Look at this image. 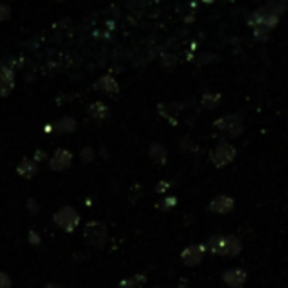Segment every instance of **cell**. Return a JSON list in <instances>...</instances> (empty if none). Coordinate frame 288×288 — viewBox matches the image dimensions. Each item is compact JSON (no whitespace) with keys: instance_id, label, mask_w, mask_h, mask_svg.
<instances>
[{"instance_id":"obj_17","label":"cell","mask_w":288,"mask_h":288,"mask_svg":"<svg viewBox=\"0 0 288 288\" xmlns=\"http://www.w3.org/2000/svg\"><path fill=\"white\" fill-rule=\"evenodd\" d=\"M0 288H10V278L5 273H0Z\"/></svg>"},{"instance_id":"obj_15","label":"cell","mask_w":288,"mask_h":288,"mask_svg":"<svg viewBox=\"0 0 288 288\" xmlns=\"http://www.w3.org/2000/svg\"><path fill=\"white\" fill-rule=\"evenodd\" d=\"M204 105L205 107H215V105H219V102H220V95H217V93H214V95H212V93H208V95H205L204 97Z\"/></svg>"},{"instance_id":"obj_14","label":"cell","mask_w":288,"mask_h":288,"mask_svg":"<svg viewBox=\"0 0 288 288\" xmlns=\"http://www.w3.org/2000/svg\"><path fill=\"white\" fill-rule=\"evenodd\" d=\"M88 114L93 117V119H104L107 116V107H105L102 102H95L88 107Z\"/></svg>"},{"instance_id":"obj_20","label":"cell","mask_w":288,"mask_h":288,"mask_svg":"<svg viewBox=\"0 0 288 288\" xmlns=\"http://www.w3.org/2000/svg\"><path fill=\"white\" fill-rule=\"evenodd\" d=\"M46 288H56V285H48V287H46Z\"/></svg>"},{"instance_id":"obj_10","label":"cell","mask_w":288,"mask_h":288,"mask_svg":"<svg viewBox=\"0 0 288 288\" xmlns=\"http://www.w3.org/2000/svg\"><path fill=\"white\" fill-rule=\"evenodd\" d=\"M14 86V77L10 70H2L0 72V95L5 97Z\"/></svg>"},{"instance_id":"obj_2","label":"cell","mask_w":288,"mask_h":288,"mask_svg":"<svg viewBox=\"0 0 288 288\" xmlns=\"http://www.w3.org/2000/svg\"><path fill=\"white\" fill-rule=\"evenodd\" d=\"M234 158H236V148L234 146H231L229 143L217 144L215 148L210 151L212 163H214L215 166H219V168H222V166H226V165L232 163Z\"/></svg>"},{"instance_id":"obj_7","label":"cell","mask_w":288,"mask_h":288,"mask_svg":"<svg viewBox=\"0 0 288 288\" xmlns=\"http://www.w3.org/2000/svg\"><path fill=\"white\" fill-rule=\"evenodd\" d=\"M86 238L90 239V243H92L93 246L102 247V244H104V241H105L104 224H100V222L88 224V227H86Z\"/></svg>"},{"instance_id":"obj_6","label":"cell","mask_w":288,"mask_h":288,"mask_svg":"<svg viewBox=\"0 0 288 288\" xmlns=\"http://www.w3.org/2000/svg\"><path fill=\"white\" fill-rule=\"evenodd\" d=\"M222 280L226 282V285H229L231 288H241L246 283L247 273L243 268H232V270H229L222 275Z\"/></svg>"},{"instance_id":"obj_12","label":"cell","mask_w":288,"mask_h":288,"mask_svg":"<svg viewBox=\"0 0 288 288\" xmlns=\"http://www.w3.org/2000/svg\"><path fill=\"white\" fill-rule=\"evenodd\" d=\"M97 88L98 90H102V92H105V93H116L117 92V82L114 80L112 77H109V75H105V77H102L100 80L97 82Z\"/></svg>"},{"instance_id":"obj_13","label":"cell","mask_w":288,"mask_h":288,"mask_svg":"<svg viewBox=\"0 0 288 288\" xmlns=\"http://www.w3.org/2000/svg\"><path fill=\"white\" fill-rule=\"evenodd\" d=\"M144 282H146L144 275H134V276H131V278H125L124 282H121L119 288H137V287L143 285Z\"/></svg>"},{"instance_id":"obj_1","label":"cell","mask_w":288,"mask_h":288,"mask_svg":"<svg viewBox=\"0 0 288 288\" xmlns=\"http://www.w3.org/2000/svg\"><path fill=\"white\" fill-rule=\"evenodd\" d=\"M205 249H208L217 256L234 258L243 249V244H241V239L238 236H212L205 244Z\"/></svg>"},{"instance_id":"obj_3","label":"cell","mask_w":288,"mask_h":288,"mask_svg":"<svg viewBox=\"0 0 288 288\" xmlns=\"http://www.w3.org/2000/svg\"><path fill=\"white\" fill-rule=\"evenodd\" d=\"M215 127L227 132L229 136H232V137L239 136V134L244 131L243 119H241L238 114H231V116H224V117H220V119H217Z\"/></svg>"},{"instance_id":"obj_4","label":"cell","mask_w":288,"mask_h":288,"mask_svg":"<svg viewBox=\"0 0 288 288\" xmlns=\"http://www.w3.org/2000/svg\"><path fill=\"white\" fill-rule=\"evenodd\" d=\"M54 222L58 224L61 229H65L66 232L75 231V227L80 222V215L75 210L73 207H63L56 215H54Z\"/></svg>"},{"instance_id":"obj_8","label":"cell","mask_w":288,"mask_h":288,"mask_svg":"<svg viewBox=\"0 0 288 288\" xmlns=\"http://www.w3.org/2000/svg\"><path fill=\"white\" fill-rule=\"evenodd\" d=\"M208 208H210L212 212H215V214H229V212L234 208V199H231V197H227V195H219L212 200Z\"/></svg>"},{"instance_id":"obj_16","label":"cell","mask_w":288,"mask_h":288,"mask_svg":"<svg viewBox=\"0 0 288 288\" xmlns=\"http://www.w3.org/2000/svg\"><path fill=\"white\" fill-rule=\"evenodd\" d=\"M58 129H60V131H73L75 129V121L73 119H70V117H65V119H63L60 124L56 125Z\"/></svg>"},{"instance_id":"obj_5","label":"cell","mask_w":288,"mask_h":288,"mask_svg":"<svg viewBox=\"0 0 288 288\" xmlns=\"http://www.w3.org/2000/svg\"><path fill=\"white\" fill-rule=\"evenodd\" d=\"M205 254V246L202 244H195V246H188L187 249L181 252V261L187 266H197L204 259Z\"/></svg>"},{"instance_id":"obj_19","label":"cell","mask_w":288,"mask_h":288,"mask_svg":"<svg viewBox=\"0 0 288 288\" xmlns=\"http://www.w3.org/2000/svg\"><path fill=\"white\" fill-rule=\"evenodd\" d=\"M173 204H176V199H166L165 202H161V205H163V207H166V208L173 207Z\"/></svg>"},{"instance_id":"obj_11","label":"cell","mask_w":288,"mask_h":288,"mask_svg":"<svg viewBox=\"0 0 288 288\" xmlns=\"http://www.w3.org/2000/svg\"><path fill=\"white\" fill-rule=\"evenodd\" d=\"M17 173L21 176H24V178H31V176H34L38 173V166L33 160H22L17 166Z\"/></svg>"},{"instance_id":"obj_18","label":"cell","mask_w":288,"mask_h":288,"mask_svg":"<svg viewBox=\"0 0 288 288\" xmlns=\"http://www.w3.org/2000/svg\"><path fill=\"white\" fill-rule=\"evenodd\" d=\"M10 15V10H9V7L7 5H2L0 3V21H5L7 17Z\"/></svg>"},{"instance_id":"obj_9","label":"cell","mask_w":288,"mask_h":288,"mask_svg":"<svg viewBox=\"0 0 288 288\" xmlns=\"http://www.w3.org/2000/svg\"><path fill=\"white\" fill-rule=\"evenodd\" d=\"M49 165H51V168L53 169L61 171V169L68 168L70 165H72V155H70L66 149H58V151L53 155V158H51Z\"/></svg>"}]
</instances>
